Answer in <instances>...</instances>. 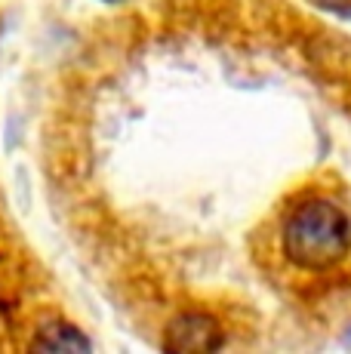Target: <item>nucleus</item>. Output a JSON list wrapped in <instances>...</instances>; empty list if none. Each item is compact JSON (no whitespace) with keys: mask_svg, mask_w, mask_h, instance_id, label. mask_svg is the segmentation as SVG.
I'll use <instances>...</instances> for the list:
<instances>
[{"mask_svg":"<svg viewBox=\"0 0 351 354\" xmlns=\"http://www.w3.org/2000/svg\"><path fill=\"white\" fill-rule=\"evenodd\" d=\"M281 256L302 274H327L351 256V216L336 197L299 192L281 209Z\"/></svg>","mask_w":351,"mask_h":354,"instance_id":"f257e3e1","label":"nucleus"},{"mask_svg":"<svg viewBox=\"0 0 351 354\" xmlns=\"http://www.w3.org/2000/svg\"><path fill=\"white\" fill-rule=\"evenodd\" d=\"M160 348L170 354H210L225 348V326L210 311H179L164 326Z\"/></svg>","mask_w":351,"mask_h":354,"instance_id":"f03ea898","label":"nucleus"},{"mask_svg":"<svg viewBox=\"0 0 351 354\" xmlns=\"http://www.w3.org/2000/svg\"><path fill=\"white\" fill-rule=\"evenodd\" d=\"M31 351H93V342L84 336V330H77L74 324L68 321H59V317H53V321L40 324L35 330V339H31L28 345Z\"/></svg>","mask_w":351,"mask_h":354,"instance_id":"7ed1b4c3","label":"nucleus"},{"mask_svg":"<svg viewBox=\"0 0 351 354\" xmlns=\"http://www.w3.org/2000/svg\"><path fill=\"white\" fill-rule=\"evenodd\" d=\"M321 10H327V12H336V16H342V19H351V0H314Z\"/></svg>","mask_w":351,"mask_h":354,"instance_id":"20e7f679","label":"nucleus"},{"mask_svg":"<svg viewBox=\"0 0 351 354\" xmlns=\"http://www.w3.org/2000/svg\"><path fill=\"white\" fill-rule=\"evenodd\" d=\"M102 3H126V0H102Z\"/></svg>","mask_w":351,"mask_h":354,"instance_id":"39448f33","label":"nucleus"}]
</instances>
